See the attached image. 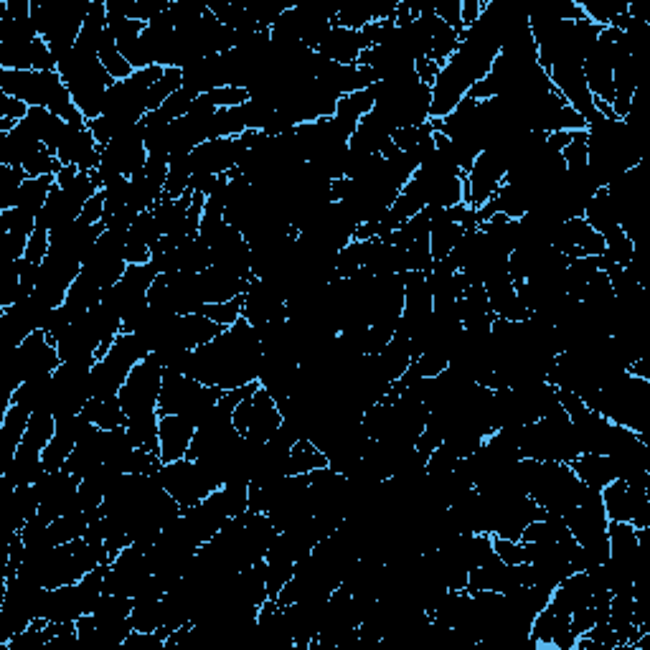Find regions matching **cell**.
I'll list each match as a JSON object with an SVG mask.
<instances>
[{
	"label": "cell",
	"mask_w": 650,
	"mask_h": 650,
	"mask_svg": "<svg viewBox=\"0 0 650 650\" xmlns=\"http://www.w3.org/2000/svg\"><path fill=\"white\" fill-rule=\"evenodd\" d=\"M262 341L247 318H239L232 328L204 346L193 348L186 374L206 386H221L224 392L242 389L259 379Z\"/></svg>",
	"instance_id": "1"
},
{
	"label": "cell",
	"mask_w": 650,
	"mask_h": 650,
	"mask_svg": "<svg viewBox=\"0 0 650 650\" xmlns=\"http://www.w3.org/2000/svg\"><path fill=\"white\" fill-rule=\"evenodd\" d=\"M61 82L67 84L69 94H72L74 105L82 112L84 120H97L105 107V97L115 79L107 74L102 67L97 51L84 49V46H74L64 59L56 64Z\"/></svg>",
	"instance_id": "2"
},
{
	"label": "cell",
	"mask_w": 650,
	"mask_h": 650,
	"mask_svg": "<svg viewBox=\"0 0 650 650\" xmlns=\"http://www.w3.org/2000/svg\"><path fill=\"white\" fill-rule=\"evenodd\" d=\"M0 92L18 97L28 107H44L54 112L69 125H87L82 112L74 105L67 84L61 82L59 72H11L0 69Z\"/></svg>",
	"instance_id": "3"
},
{
	"label": "cell",
	"mask_w": 650,
	"mask_h": 650,
	"mask_svg": "<svg viewBox=\"0 0 650 650\" xmlns=\"http://www.w3.org/2000/svg\"><path fill=\"white\" fill-rule=\"evenodd\" d=\"M87 0H31V18L41 39L49 44L56 64L77 46L89 16Z\"/></svg>",
	"instance_id": "4"
},
{
	"label": "cell",
	"mask_w": 650,
	"mask_h": 650,
	"mask_svg": "<svg viewBox=\"0 0 650 650\" xmlns=\"http://www.w3.org/2000/svg\"><path fill=\"white\" fill-rule=\"evenodd\" d=\"M155 478L183 511V508L196 506L206 496L219 491L221 485L226 483V468L219 463H211V460L181 458L160 465Z\"/></svg>",
	"instance_id": "5"
},
{
	"label": "cell",
	"mask_w": 650,
	"mask_h": 650,
	"mask_svg": "<svg viewBox=\"0 0 650 650\" xmlns=\"http://www.w3.org/2000/svg\"><path fill=\"white\" fill-rule=\"evenodd\" d=\"M133 597L105 595L94 612L77 620V635L82 645L92 648H122L125 638L133 633Z\"/></svg>",
	"instance_id": "6"
},
{
	"label": "cell",
	"mask_w": 650,
	"mask_h": 650,
	"mask_svg": "<svg viewBox=\"0 0 650 650\" xmlns=\"http://www.w3.org/2000/svg\"><path fill=\"white\" fill-rule=\"evenodd\" d=\"M148 356L150 351L135 333L122 331L110 351L92 366V397H117L130 371Z\"/></svg>",
	"instance_id": "7"
},
{
	"label": "cell",
	"mask_w": 650,
	"mask_h": 650,
	"mask_svg": "<svg viewBox=\"0 0 650 650\" xmlns=\"http://www.w3.org/2000/svg\"><path fill=\"white\" fill-rule=\"evenodd\" d=\"M61 366L59 348H56L54 338L46 336L44 331H36L26 338L18 348L8 351L6 366H3V381H6L8 394L13 397L18 386L36 376L54 374Z\"/></svg>",
	"instance_id": "8"
},
{
	"label": "cell",
	"mask_w": 650,
	"mask_h": 650,
	"mask_svg": "<svg viewBox=\"0 0 650 650\" xmlns=\"http://www.w3.org/2000/svg\"><path fill=\"white\" fill-rule=\"evenodd\" d=\"M97 359L61 361L51 379V407L54 417H74L82 414L92 399V366Z\"/></svg>",
	"instance_id": "9"
},
{
	"label": "cell",
	"mask_w": 650,
	"mask_h": 650,
	"mask_svg": "<svg viewBox=\"0 0 650 650\" xmlns=\"http://www.w3.org/2000/svg\"><path fill=\"white\" fill-rule=\"evenodd\" d=\"M508 153L501 143L491 145L475 158L473 168L465 173V204L470 209H480L498 193L506 181Z\"/></svg>",
	"instance_id": "10"
},
{
	"label": "cell",
	"mask_w": 650,
	"mask_h": 650,
	"mask_svg": "<svg viewBox=\"0 0 650 650\" xmlns=\"http://www.w3.org/2000/svg\"><path fill=\"white\" fill-rule=\"evenodd\" d=\"M620 31L612 26L602 28L600 39L595 41L587 54L582 56V74L592 100L600 105H610L615 100V87H612V64H615V41Z\"/></svg>",
	"instance_id": "11"
},
{
	"label": "cell",
	"mask_w": 650,
	"mask_h": 650,
	"mask_svg": "<svg viewBox=\"0 0 650 650\" xmlns=\"http://www.w3.org/2000/svg\"><path fill=\"white\" fill-rule=\"evenodd\" d=\"M160 386H163V366H158L153 356H148L130 371L120 394H117L122 412L127 417L158 412Z\"/></svg>",
	"instance_id": "12"
},
{
	"label": "cell",
	"mask_w": 650,
	"mask_h": 650,
	"mask_svg": "<svg viewBox=\"0 0 650 650\" xmlns=\"http://www.w3.org/2000/svg\"><path fill=\"white\" fill-rule=\"evenodd\" d=\"M232 422L239 435L267 442L280 430L282 412L275 399H272V394L267 392V389H262V386H257L249 397H244L242 402L234 407Z\"/></svg>",
	"instance_id": "13"
},
{
	"label": "cell",
	"mask_w": 650,
	"mask_h": 650,
	"mask_svg": "<svg viewBox=\"0 0 650 650\" xmlns=\"http://www.w3.org/2000/svg\"><path fill=\"white\" fill-rule=\"evenodd\" d=\"M150 577H153V569L148 562V549L140 544H130L107 567L105 592L107 595L135 597L148 584Z\"/></svg>",
	"instance_id": "14"
},
{
	"label": "cell",
	"mask_w": 650,
	"mask_h": 650,
	"mask_svg": "<svg viewBox=\"0 0 650 650\" xmlns=\"http://www.w3.org/2000/svg\"><path fill=\"white\" fill-rule=\"evenodd\" d=\"M79 272H82V262L49 252V257L39 265V282H36L34 298L49 310L61 308Z\"/></svg>",
	"instance_id": "15"
},
{
	"label": "cell",
	"mask_w": 650,
	"mask_h": 650,
	"mask_svg": "<svg viewBox=\"0 0 650 650\" xmlns=\"http://www.w3.org/2000/svg\"><path fill=\"white\" fill-rule=\"evenodd\" d=\"M404 308L402 318H399L397 333L399 336L412 338L414 333L427 325V320L432 318V308H435V300H432L430 282H427L425 272H404Z\"/></svg>",
	"instance_id": "16"
},
{
	"label": "cell",
	"mask_w": 650,
	"mask_h": 650,
	"mask_svg": "<svg viewBox=\"0 0 650 650\" xmlns=\"http://www.w3.org/2000/svg\"><path fill=\"white\" fill-rule=\"evenodd\" d=\"M79 483H82V480L74 478L67 468L46 473L44 478L36 483V493H39L41 501L39 516L44 518L46 524H51V521L67 516V513L72 511L74 503H77Z\"/></svg>",
	"instance_id": "17"
},
{
	"label": "cell",
	"mask_w": 650,
	"mask_h": 650,
	"mask_svg": "<svg viewBox=\"0 0 650 650\" xmlns=\"http://www.w3.org/2000/svg\"><path fill=\"white\" fill-rule=\"evenodd\" d=\"M254 328H262L272 320L287 318V300L270 280L262 277H252L244 290V315Z\"/></svg>",
	"instance_id": "18"
},
{
	"label": "cell",
	"mask_w": 650,
	"mask_h": 650,
	"mask_svg": "<svg viewBox=\"0 0 650 650\" xmlns=\"http://www.w3.org/2000/svg\"><path fill=\"white\" fill-rule=\"evenodd\" d=\"M551 247L562 252L567 259L602 257L605 254V239L584 221V216H574V219L559 224L557 234L551 239Z\"/></svg>",
	"instance_id": "19"
},
{
	"label": "cell",
	"mask_w": 650,
	"mask_h": 650,
	"mask_svg": "<svg viewBox=\"0 0 650 650\" xmlns=\"http://www.w3.org/2000/svg\"><path fill=\"white\" fill-rule=\"evenodd\" d=\"M100 153L102 148L97 145L94 135L89 133L87 125H69L67 122L64 138H61L59 150H56V158H59L61 166H74L84 173H92L100 166Z\"/></svg>",
	"instance_id": "20"
},
{
	"label": "cell",
	"mask_w": 650,
	"mask_h": 650,
	"mask_svg": "<svg viewBox=\"0 0 650 650\" xmlns=\"http://www.w3.org/2000/svg\"><path fill=\"white\" fill-rule=\"evenodd\" d=\"M56 348H59L61 361H77V359H97V351L102 348V338L94 328L89 310L79 318H74L72 323L54 338Z\"/></svg>",
	"instance_id": "21"
},
{
	"label": "cell",
	"mask_w": 650,
	"mask_h": 650,
	"mask_svg": "<svg viewBox=\"0 0 650 650\" xmlns=\"http://www.w3.org/2000/svg\"><path fill=\"white\" fill-rule=\"evenodd\" d=\"M211 265L221 267V270L232 272V275L242 277V280H252V247L247 239L229 226L214 244H211Z\"/></svg>",
	"instance_id": "22"
},
{
	"label": "cell",
	"mask_w": 650,
	"mask_h": 650,
	"mask_svg": "<svg viewBox=\"0 0 650 650\" xmlns=\"http://www.w3.org/2000/svg\"><path fill=\"white\" fill-rule=\"evenodd\" d=\"M183 521H186L188 531L193 534V539L199 541V546H204L206 541L214 539L229 521V513L224 511L219 491H214L211 496H206L204 501H199L196 506L183 508L181 511Z\"/></svg>",
	"instance_id": "23"
},
{
	"label": "cell",
	"mask_w": 650,
	"mask_h": 650,
	"mask_svg": "<svg viewBox=\"0 0 650 650\" xmlns=\"http://www.w3.org/2000/svg\"><path fill=\"white\" fill-rule=\"evenodd\" d=\"M201 381L193 376L181 374V371L163 369V386H160L158 414H183L204 392Z\"/></svg>",
	"instance_id": "24"
},
{
	"label": "cell",
	"mask_w": 650,
	"mask_h": 650,
	"mask_svg": "<svg viewBox=\"0 0 650 650\" xmlns=\"http://www.w3.org/2000/svg\"><path fill=\"white\" fill-rule=\"evenodd\" d=\"M193 435H196V427L188 425L181 414H160L158 422V458L160 463H173V460H181L188 455V447H191Z\"/></svg>",
	"instance_id": "25"
},
{
	"label": "cell",
	"mask_w": 650,
	"mask_h": 650,
	"mask_svg": "<svg viewBox=\"0 0 650 650\" xmlns=\"http://www.w3.org/2000/svg\"><path fill=\"white\" fill-rule=\"evenodd\" d=\"M397 127L386 120L381 112L371 110L364 120L359 122V127L353 130L351 140H348V150L364 155H381V150L392 143V135Z\"/></svg>",
	"instance_id": "26"
},
{
	"label": "cell",
	"mask_w": 650,
	"mask_h": 650,
	"mask_svg": "<svg viewBox=\"0 0 650 650\" xmlns=\"http://www.w3.org/2000/svg\"><path fill=\"white\" fill-rule=\"evenodd\" d=\"M28 422H31V412L21 404H11L0 417V475L6 473L8 465L16 458L23 435L28 430Z\"/></svg>",
	"instance_id": "27"
},
{
	"label": "cell",
	"mask_w": 650,
	"mask_h": 650,
	"mask_svg": "<svg viewBox=\"0 0 650 650\" xmlns=\"http://www.w3.org/2000/svg\"><path fill=\"white\" fill-rule=\"evenodd\" d=\"M366 51L361 31H348V28H331V34L325 36L323 44L315 49V54H320L323 59L336 61L343 67H359L361 54Z\"/></svg>",
	"instance_id": "28"
},
{
	"label": "cell",
	"mask_w": 650,
	"mask_h": 650,
	"mask_svg": "<svg viewBox=\"0 0 650 650\" xmlns=\"http://www.w3.org/2000/svg\"><path fill=\"white\" fill-rule=\"evenodd\" d=\"M592 602V584L587 572H572L554 587L549 605L557 612H577Z\"/></svg>",
	"instance_id": "29"
},
{
	"label": "cell",
	"mask_w": 650,
	"mask_h": 650,
	"mask_svg": "<svg viewBox=\"0 0 650 650\" xmlns=\"http://www.w3.org/2000/svg\"><path fill=\"white\" fill-rule=\"evenodd\" d=\"M201 280V292H204V303H226V300H234L239 295H244L249 282L242 280V277L232 275V272L221 270V267H206L199 275Z\"/></svg>",
	"instance_id": "30"
},
{
	"label": "cell",
	"mask_w": 650,
	"mask_h": 650,
	"mask_svg": "<svg viewBox=\"0 0 650 650\" xmlns=\"http://www.w3.org/2000/svg\"><path fill=\"white\" fill-rule=\"evenodd\" d=\"M3 491H6L8 526H11V534H18L31 518L39 516V493H36V485H21V488H6L3 485Z\"/></svg>",
	"instance_id": "31"
},
{
	"label": "cell",
	"mask_w": 650,
	"mask_h": 650,
	"mask_svg": "<svg viewBox=\"0 0 650 650\" xmlns=\"http://www.w3.org/2000/svg\"><path fill=\"white\" fill-rule=\"evenodd\" d=\"M569 468H572L574 475H577L587 488H592V491H602L607 483H612V480L617 478L612 460L607 458V455H595V452H582V455H577V458L569 463Z\"/></svg>",
	"instance_id": "32"
},
{
	"label": "cell",
	"mask_w": 650,
	"mask_h": 650,
	"mask_svg": "<svg viewBox=\"0 0 650 650\" xmlns=\"http://www.w3.org/2000/svg\"><path fill=\"white\" fill-rule=\"evenodd\" d=\"M379 359V369L381 374H384V379L389 381V384H394L397 379H402L404 371L412 366V343H409L407 336H399V333H394V338L389 343H386L384 351L376 356Z\"/></svg>",
	"instance_id": "33"
},
{
	"label": "cell",
	"mask_w": 650,
	"mask_h": 650,
	"mask_svg": "<svg viewBox=\"0 0 650 650\" xmlns=\"http://www.w3.org/2000/svg\"><path fill=\"white\" fill-rule=\"evenodd\" d=\"M485 292H488V300H491V308L496 318L526 320L531 315L529 310L521 305V300H518L516 282L513 280H503V282H496V285H488L485 287Z\"/></svg>",
	"instance_id": "34"
},
{
	"label": "cell",
	"mask_w": 650,
	"mask_h": 650,
	"mask_svg": "<svg viewBox=\"0 0 650 650\" xmlns=\"http://www.w3.org/2000/svg\"><path fill=\"white\" fill-rule=\"evenodd\" d=\"M582 216H584V221H587V224H590L602 239L610 237L612 232H617V229H620V219H617V211H615V206H612V201H610V196H607L605 188H600V191H597L595 196L587 201Z\"/></svg>",
	"instance_id": "35"
},
{
	"label": "cell",
	"mask_w": 650,
	"mask_h": 650,
	"mask_svg": "<svg viewBox=\"0 0 650 650\" xmlns=\"http://www.w3.org/2000/svg\"><path fill=\"white\" fill-rule=\"evenodd\" d=\"M82 417L100 430H117V427H125L127 422V414L122 412L117 397H92L87 407L82 409Z\"/></svg>",
	"instance_id": "36"
},
{
	"label": "cell",
	"mask_w": 650,
	"mask_h": 650,
	"mask_svg": "<svg viewBox=\"0 0 650 650\" xmlns=\"http://www.w3.org/2000/svg\"><path fill=\"white\" fill-rule=\"evenodd\" d=\"M51 379H54V374H44V376H36V379L23 381L16 392H13L11 404H21V407H26L31 414L41 412V409H44V412H49Z\"/></svg>",
	"instance_id": "37"
},
{
	"label": "cell",
	"mask_w": 650,
	"mask_h": 650,
	"mask_svg": "<svg viewBox=\"0 0 650 650\" xmlns=\"http://www.w3.org/2000/svg\"><path fill=\"white\" fill-rule=\"evenodd\" d=\"M158 422L160 414H138V417H127L125 422V432L127 440L135 450H145V452H155L158 455L160 442H158Z\"/></svg>",
	"instance_id": "38"
},
{
	"label": "cell",
	"mask_w": 650,
	"mask_h": 650,
	"mask_svg": "<svg viewBox=\"0 0 650 650\" xmlns=\"http://www.w3.org/2000/svg\"><path fill=\"white\" fill-rule=\"evenodd\" d=\"M602 506H605L607 521H628L633 518V493L625 480L615 478L600 491Z\"/></svg>",
	"instance_id": "39"
},
{
	"label": "cell",
	"mask_w": 650,
	"mask_h": 650,
	"mask_svg": "<svg viewBox=\"0 0 650 650\" xmlns=\"http://www.w3.org/2000/svg\"><path fill=\"white\" fill-rule=\"evenodd\" d=\"M54 186H56L54 176L26 178V181H23V186H21V193H18L16 209H21L23 214L34 216V219H36V216L41 214V209L46 206V201H49Z\"/></svg>",
	"instance_id": "40"
},
{
	"label": "cell",
	"mask_w": 650,
	"mask_h": 650,
	"mask_svg": "<svg viewBox=\"0 0 650 650\" xmlns=\"http://www.w3.org/2000/svg\"><path fill=\"white\" fill-rule=\"evenodd\" d=\"M374 105H376V97H374V89L371 87L361 89V92H351L338 100L336 117L343 122V125H348L351 130H356V127H359V122L364 120L371 110H374Z\"/></svg>",
	"instance_id": "41"
},
{
	"label": "cell",
	"mask_w": 650,
	"mask_h": 650,
	"mask_svg": "<svg viewBox=\"0 0 650 650\" xmlns=\"http://www.w3.org/2000/svg\"><path fill=\"white\" fill-rule=\"evenodd\" d=\"M328 468V458L310 440L295 442L287 455V475H308L313 470Z\"/></svg>",
	"instance_id": "42"
},
{
	"label": "cell",
	"mask_w": 650,
	"mask_h": 650,
	"mask_svg": "<svg viewBox=\"0 0 650 650\" xmlns=\"http://www.w3.org/2000/svg\"><path fill=\"white\" fill-rule=\"evenodd\" d=\"M577 3L582 6L584 18L602 28L612 26L630 8V0H577Z\"/></svg>",
	"instance_id": "43"
},
{
	"label": "cell",
	"mask_w": 650,
	"mask_h": 650,
	"mask_svg": "<svg viewBox=\"0 0 650 650\" xmlns=\"http://www.w3.org/2000/svg\"><path fill=\"white\" fill-rule=\"evenodd\" d=\"M191 178H193L191 153L171 155V163H168V178H166V196H171V199H181L183 193L191 191Z\"/></svg>",
	"instance_id": "44"
},
{
	"label": "cell",
	"mask_w": 650,
	"mask_h": 650,
	"mask_svg": "<svg viewBox=\"0 0 650 650\" xmlns=\"http://www.w3.org/2000/svg\"><path fill=\"white\" fill-rule=\"evenodd\" d=\"M97 56H100L102 67L107 69V74H110L115 82H122V79H127L130 74L135 72V69L125 61V56L120 54V49H117V44H115V39H112L110 31H105V34H102L100 46H97Z\"/></svg>",
	"instance_id": "45"
},
{
	"label": "cell",
	"mask_w": 650,
	"mask_h": 650,
	"mask_svg": "<svg viewBox=\"0 0 650 650\" xmlns=\"http://www.w3.org/2000/svg\"><path fill=\"white\" fill-rule=\"evenodd\" d=\"M160 239H163V232H160L153 211H143V214L135 219V224L127 229V244H140V247L153 249Z\"/></svg>",
	"instance_id": "46"
},
{
	"label": "cell",
	"mask_w": 650,
	"mask_h": 650,
	"mask_svg": "<svg viewBox=\"0 0 650 650\" xmlns=\"http://www.w3.org/2000/svg\"><path fill=\"white\" fill-rule=\"evenodd\" d=\"M26 178L28 176L23 168L0 166V211L16 209L18 193H21V186Z\"/></svg>",
	"instance_id": "47"
},
{
	"label": "cell",
	"mask_w": 650,
	"mask_h": 650,
	"mask_svg": "<svg viewBox=\"0 0 650 650\" xmlns=\"http://www.w3.org/2000/svg\"><path fill=\"white\" fill-rule=\"evenodd\" d=\"M181 87H183L181 69H166V72H163V77H160L158 82L148 89V112L158 110V107L163 105V102H166L171 94H176Z\"/></svg>",
	"instance_id": "48"
},
{
	"label": "cell",
	"mask_w": 650,
	"mask_h": 650,
	"mask_svg": "<svg viewBox=\"0 0 650 650\" xmlns=\"http://www.w3.org/2000/svg\"><path fill=\"white\" fill-rule=\"evenodd\" d=\"M199 313L206 315V318H211L214 323L224 325V328H232V325L244 315V295H239V298L234 300H226V303L204 305Z\"/></svg>",
	"instance_id": "49"
},
{
	"label": "cell",
	"mask_w": 650,
	"mask_h": 650,
	"mask_svg": "<svg viewBox=\"0 0 650 650\" xmlns=\"http://www.w3.org/2000/svg\"><path fill=\"white\" fill-rule=\"evenodd\" d=\"M493 551H496V557L506 564L531 562L529 541H513V539H503V536H493Z\"/></svg>",
	"instance_id": "50"
},
{
	"label": "cell",
	"mask_w": 650,
	"mask_h": 650,
	"mask_svg": "<svg viewBox=\"0 0 650 650\" xmlns=\"http://www.w3.org/2000/svg\"><path fill=\"white\" fill-rule=\"evenodd\" d=\"M562 160L567 171H584L587 168V133L584 130L572 133V140L562 150Z\"/></svg>",
	"instance_id": "51"
},
{
	"label": "cell",
	"mask_w": 650,
	"mask_h": 650,
	"mask_svg": "<svg viewBox=\"0 0 650 650\" xmlns=\"http://www.w3.org/2000/svg\"><path fill=\"white\" fill-rule=\"evenodd\" d=\"M432 265H435V257H432L430 239H417L407 247V270L409 272H430Z\"/></svg>",
	"instance_id": "52"
},
{
	"label": "cell",
	"mask_w": 650,
	"mask_h": 650,
	"mask_svg": "<svg viewBox=\"0 0 650 650\" xmlns=\"http://www.w3.org/2000/svg\"><path fill=\"white\" fill-rule=\"evenodd\" d=\"M206 97H209V102L216 110H232V107H242L244 102L252 100L244 87H219L206 94Z\"/></svg>",
	"instance_id": "53"
},
{
	"label": "cell",
	"mask_w": 650,
	"mask_h": 650,
	"mask_svg": "<svg viewBox=\"0 0 650 650\" xmlns=\"http://www.w3.org/2000/svg\"><path fill=\"white\" fill-rule=\"evenodd\" d=\"M51 252V232L44 229V226H36L31 237H28V247H26V257L28 262H34V265H41Z\"/></svg>",
	"instance_id": "54"
},
{
	"label": "cell",
	"mask_w": 650,
	"mask_h": 650,
	"mask_svg": "<svg viewBox=\"0 0 650 650\" xmlns=\"http://www.w3.org/2000/svg\"><path fill=\"white\" fill-rule=\"evenodd\" d=\"M432 8H435L437 18H440L442 23H447L450 28H455L458 34H463L465 26H463V0H437V3H432Z\"/></svg>",
	"instance_id": "55"
},
{
	"label": "cell",
	"mask_w": 650,
	"mask_h": 650,
	"mask_svg": "<svg viewBox=\"0 0 650 650\" xmlns=\"http://www.w3.org/2000/svg\"><path fill=\"white\" fill-rule=\"evenodd\" d=\"M122 650H166V638L160 633H143V630H133L127 635Z\"/></svg>",
	"instance_id": "56"
},
{
	"label": "cell",
	"mask_w": 650,
	"mask_h": 650,
	"mask_svg": "<svg viewBox=\"0 0 650 650\" xmlns=\"http://www.w3.org/2000/svg\"><path fill=\"white\" fill-rule=\"evenodd\" d=\"M26 115H28L26 102H21L18 97H11V94L0 92V120L21 122Z\"/></svg>",
	"instance_id": "57"
},
{
	"label": "cell",
	"mask_w": 650,
	"mask_h": 650,
	"mask_svg": "<svg viewBox=\"0 0 650 650\" xmlns=\"http://www.w3.org/2000/svg\"><path fill=\"white\" fill-rule=\"evenodd\" d=\"M102 219H105V193L100 191V193H94L92 199L84 204L79 221H84V224H100Z\"/></svg>",
	"instance_id": "58"
},
{
	"label": "cell",
	"mask_w": 650,
	"mask_h": 650,
	"mask_svg": "<svg viewBox=\"0 0 650 650\" xmlns=\"http://www.w3.org/2000/svg\"><path fill=\"white\" fill-rule=\"evenodd\" d=\"M440 64H435L432 59H419L414 61V72H417L419 82L427 84V87H432V84L437 82V77H440Z\"/></svg>",
	"instance_id": "59"
},
{
	"label": "cell",
	"mask_w": 650,
	"mask_h": 650,
	"mask_svg": "<svg viewBox=\"0 0 650 650\" xmlns=\"http://www.w3.org/2000/svg\"><path fill=\"white\" fill-rule=\"evenodd\" d=\"M485 3L483 0H463V26H473L475 21L480 18V13H483Z\"/></svg>",
	"instance_id": "60"
},
{
	"label": "cell",
	"mask_w": 650,
	"mask_h": 650,
	"mask_svg": "<svg viewBox=\"0 0 650 650\" xmlns=\"http://www.w3.org/2000/svg\"><path fill=\"white\" fill-rule=\"evenodd\" d=\"M79 173H82V171H79V168H74V166H61V171L54 176L56 178V186H59V188L72 186L74 178H77Z\"/></svg>",
	"instance_id": "61"
}]
</instances>
